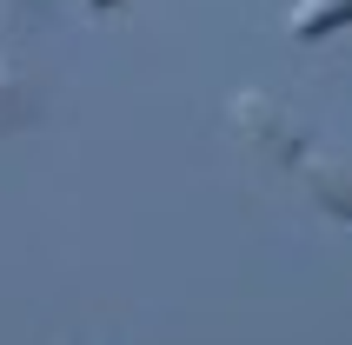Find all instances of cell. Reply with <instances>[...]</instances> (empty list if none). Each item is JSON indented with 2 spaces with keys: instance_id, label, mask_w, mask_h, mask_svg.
Here are the masks:
<instances>
[{
  "instance_id": "1",
  "label": "cell",
  "mask_w": 352,
  "mask_h": 345,
  "mask_svg": "<svg viewBox=\"0 0 352 345\" xmlns=\"http://www.w3.org/2000/svg\"><path fill=\"white\" fill-rule=\"evenodd\" d=\"M346 20H352V0H306V7H293V34L319 40V34H333V27H346Z\"/></svg>"
},
{
  "instance_id": "2",
  "label": "cell",
  "mask_w": 352,
  "mask_h": 345,
  "mask_svg": "<svg viewBox=\"0 0 352 345\" xmlns=\"http://www.w3.org/2000/svg\"><path fill=\"white\" fill-rule=\"evenodd\" d=\"M94 7H107V0H94Z\"/></svg>"
}]
</instances>
